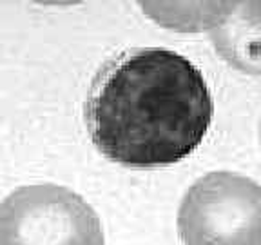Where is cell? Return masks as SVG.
<instances>
[{
	"mask_svg": "<svg viewBox=\"0 0 261 245\" xmlns=\"http://www.w3.org/2000/svg\"><path fill=\"white\" fill-rule=\"evenodd\" d=\"M259 138H261V129H259Z\"/></svg>",
	"mask_w": 261,
	"mask_h": 245,
	"instance_id": "5b68a950",
	"label": "cell"
},
{
	"mask_svg": "<svg viewBox=\"0 0 261 245\" xmlns=\"http://www.w3.org/2000/svg\"><path fill=\"white\" fill-rule=\"evenodd\" d=\"M211 40L232 69L261 75V2H232L223 20L211 29Z\"/></svg>",
	"mask_w": 261,
	"mask_h": 245,
	"instance_id": "277c9868",
	"label": "cell"
},
{
	"mask_svg": "<svg viewBox=\"0 0 261 245\" xmlns=\"http://www.w3.org/2000/svg\"><path fill=\"white\" fill-rule=\"evenodd\" d=\"M185 245H261V185L230 171H214L189 187L178 209Z\"/></svg>",
	"mask_w": 261,
	"mask_h": 245,
	"instance_id": "7a4b0ae2",
	"label": "cell"
},
{
	"mask_svg": "<svg viewBox=\"0 0 261 245\" xmlns=\"http://www.w3.org/2000/svg\"><path fill=\"white\" fill-rule=\"evenodd\" d=\"M0 245H106L100 216L57 184L15 189L0 202Z\"/></svg>",
	"mask_w": 261,
	"mask_h": 245,
	"instance_id": "3957f363",
	"label": "cell"
},
{
	"mask_svg": "<svg viewBox=\"0 0 261 245\" xmlns=\"http://www.w3.org/2000/svg\"><path fill=\"white\" fill-rule=\"evenodd\" d=\"M214 102L201 71L184 55L133 47L102 64L87 89L84 120L107 160L152 169L181 162L201 145Z\"/></svg>",
	"mask_w": 261,
	"mask_h": 245,
	"instance_id": "6da1fadb",
	"label": "cell"
}]
</instances>
